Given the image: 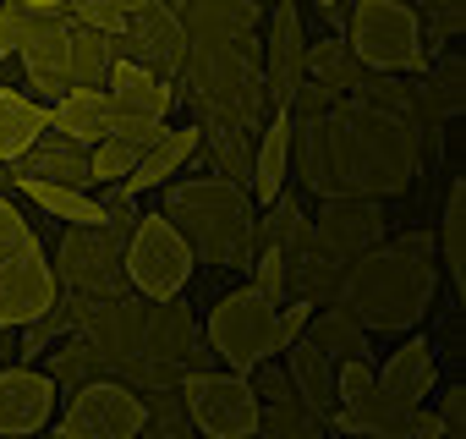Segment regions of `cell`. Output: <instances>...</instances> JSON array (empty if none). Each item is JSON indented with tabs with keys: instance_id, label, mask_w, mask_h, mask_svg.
I'll list each match as a JSON object with an SVG mask.
<instances>
[{
	"instance_id": "obj_1",
	"label": "cell",
	"mask_w": 466,
	"mask_h": 439,
	"mask_svg": "<svg viewBox=\"0 0 466 439\" xmlns=\"http://www.w3.org/2000/svg\"><path fill=\"white\" fill-rule=\"evenodd\" d=\"M291 159L319 192L395 198L422 176L417 127L362 94H340L324 116H291Z\"/></svg>"
},
{
	"instance_id": "obj_2",
	"label": "cell",
	"mask_w": 466,
	"mask_h": 439,
	"mask_svg": "<svg viewBox=\"0 0 466 439\" xmlns=\"http://www.w3.org/2000/svg\"><path fill=\"white\" fill-rule=\"evenodd\" d=\"M439 270H433V237L428 231H400L390 242L362 248L335 286V302L362 319L368 330H417L422 313L433 308Z\"/></svg>"
},
{
	"instance_id": "obj_3",
	"label": "cell",
	"mask_w": 466,
	"mask_h": 439,
	"mask_svg": "<svg viewBox=\"0 0 466 439\" xmlns=\"http://www.w3.org/2000/svg\"><path fill=\"white\" fill-rule=\"evenodd\" d=\"M170 226L181 231V242L192 248V259L214 264V270H237L253 259L258 237V209H253V192L248 181H230V176H187L165 192V209H159Z\"/></svg>"
},
{
	"instance_id": "obj_4",
	"label": "cell",
	"mask_w": 466,
	"mask_h": 439,
	"mask_svg": "<svg viewBox=\"0 0 466 439\" xmlns=\"http://www.w3.org/2000/svg\"><path fill=\"white\" fill-rule=\"evenodd\" d=\"M346 45L368 72H422V23L406 0H357Z\"/></svg>"
},
{
	"instance_id": "obj_5",
	"label": "cell",
	"mask_w": 466,
	"mask_h": 439,
	"mask_svg": "<svg viewBox=\"0 0 466 439\" xmlns=\"http://www.w3.org/2000/svg\"><path fill=\"white\" fill-rule=\"evenodd\" d=\"M181 401L198 434L208 439H253L258 434V395L248 373L230 368H187L181 373Z\"/></svg>"
},
{
	"instance_id": "obj_6",
	"label": "cell",
	"mask_w": 466,
	"mask_h": 439,
	"mask_svg": "<svg viewBox=\"0 0 466 439\" xmlns=\"http://www.w3.org/2000/svg\"><path fill=\"white\" fill-rule=\"evenodd\" d=\"M275 308L258 286H237L225 291L214 308H208V324H203V341L214 346L219 368L230 373H248L253 362L269 357V330H275Z\"/></svg>"
},
{
	"instance_id": "obj_7",
	"label": "cell",
	"mask_w": 466,
	"mask_h": 439,
	"mask_svg": "<svg viewBox=\"0 0 466 439\" xmlns=\"http://www.w3.org/2000/svg\"><path fill=\"white\" fill-rule=\"evenodd\" d=\"M192 248L165 214H137L127 231V281L137 297H176L192 281Z\"/></svg>"
},
{
	"instance_id": "obj_8",
	"label": "cell",
	"mask_w": 466,
	"mask_h": 439,
	"mask_svg": "<svg viewBox=\"0 0 466 439\" xmlns=\"http://www.w3.org/2000/svg\"><path fill=\"white\" fill-rule=\"evenodd\" d=\"M61 275L72 291L88 297H121L132 291L127 281V226H66L61 237Z\"/></svg>"
},
{
	"instance_id": "obj_9",
	"label": "cell",
	"mask_w": 466,
	"mask_h": 439,
	"mask_svg": "<svg viewBox=\"0 0 466 439\" xmlns=\"http://www.w3.org/2000/svg\"><path fill=\"white\" fill-rule=\"evenodd\" d=\"M143 428H148V406L116 373H99V379L77 384L72 406L61 417V439H137Z\"/></svg>"
},
{
	"instance_id": "obj_10",
	"label": "cell",
	"mask_w": 466,
	"mask_h": 439,
	"mask_svg": "<svg viewBox=\"0 0 466 439\" xmlns=\"http://www.w3.org/2000/svg\"><path fill=\"white\" fill-rule=\"evenodd\" d=\"M137 357H154V362H170V368H214V346L198 341V319L192 308L176 297H148L143 302V352Z\"/></svg>"
},
{
	"instance_id": "obj_11",
	"label": "cell",
	"mask_w": 466,
	"mask_h": 439,
	"mask_svg": "<svg viewBox=\"0 0 466 439\" xmlns=\"http://www.w3.org/2000/svg\"><path fill=\"white\" fill-rule=\"evenodd\" d=\"M264 88H269V110H286L297 83L308 77V28H302V6L297 0H275L264 17Z\"/></svg>"
},
{
	"instance_id": "obj_12",
	"label": "cell",
	"mask_w": 466,
	"mask_h": 439,
	"mask_svg": "<svg viewBox=\"0 0 466 439\" xmlns=\"http://www.w3.org/2000/svg\"><path fill=\"white\" fill-rule=\"evenodd\" d=\"M61 297V281L39 248H17L0 259V330H28L34 319L50 313Z\"/></svg>"
},
{
	"instance_id": "obj_13",
	"label": "cell",
	"mask_w": 466,
	"mask_h": 439,
	"mask_svg": "<svg viewBox=\"0 0 466 439\" xmlns=\"http://www.w3.org/2000/svg\"><path fill=\"white\" fill-rule=\"evenodd\" d=\"M313 231L329 242V253L340 264H351L362 248L384 242V209H379V198H362V192H324Z\"/></svg>"
},
{
	"instance_id": "obj_14",
	"label": "cell",
	"mask_w": 466,
	"mask_h": 439,
	"mask_svg": "<svg viewBox=\"0 0 466 439\" xmlns=\"http://www.w3.org/2000/svg\"><path fill=\"white\" fill-rule=\"evenodd\" d=\"M258 0H192L181 12L187 45H219V50H253L258 56Z\"/></svg>"
},
{
	"instance_id": "obj_15",
	"label": "cell",
	"mask_w": 466,
	"mask_h": 439,
	"mask_svg": "<svg viewBox=\"0 0 466 439\" xmlns=\"http://www.w3.org/2000/svg\"><path fill=\"white\" fill-rule=\"evenodd\" d=\"M61 384L45 368H0V434H39L56 412Z\"/></svg>"
},
{
	"instance_id": "obj_16",
	"label": "cell",
	"mask_w": 466,
	"mask_h": 439,
	"mask_svg": "<svg viewBox=\"0 0 466 439\" xmlns=\"http://www.w3.org/2000/svg\"><path fill=\"white\" fill-rule=\"evenodd\" d=\"M433 384H439V346L428 335H411L406 346H395V357L384 368H373V390L390 395L395 406L433 401Z\"/></svg>"
},
{
	"instance_id": "obj_17",
	"label": "cell",
	"mask_w": 466,
	"mask_h": 439,
	"mask_svg": "<svg viewBox=\"0 0 466 439\" xmlns=\"http://www.w3.org/2000/svg\"><path fill=\"white\" fill-rule=\"evenodd\" d=\"M280 253H286V291H291V297H302V302H324V297H329V302H335V286H340V270H346V264H340V259L329 253V242L313 231V220H308V226H302Z\"/></svg>"
},
{
	"instance_id": "obj_18",
	"label": "cell",
	"mask_w": 466,
	"mask_h": 439,
	"mask_svg": "<svg viewBox=\"0 0 466 439\" xmlns=\"http://www.w3.org/2000/svg\"><path fill=\"white\" fill-rule=\"evenodd\" d=\"M17 176H39V181H66V187H94L88 176V148L77 138H66L61 127H45L17 159H12V181Z\"/></svg>"
},
{
	"instance_id": "obj_19",
	"label": "cell",
	"mask_w": 466,
	"mask_h": 439,
	"mask_svg": "<svg viewBox=\"0 0 466 439\" xmlns=\"http://www.w3.org/2000/svg\"><path fill=\"white\" fill-rule=\"evenodd\" d=\"M192 154H198V121H192V127H165L154 143H143V148H137V165L127 170V181H121V187H127L132 198H143V192L165 187V181H170Z\"/></svg>"
},
{
	"instance_id": "obj_20",
	"label": "cell",
	"mask_w": 466,
	"mask_h": 439,
	"mask_svg": "<svg viewBox=\"0 0 466 439\" xmlns=\"http://www.w3.org/2000/svg\"><path fill=\"white\" fill-rule=\"evenodd\" d=\"M105 88H110V105L116 110H132V116H170V105H176V88H170V77H159L154 66H137V61H110V77H105Z\"/></svg>"
},
{
	"instance_id": "obj_21",
	"label": "cell",
	"mask_w": 466,
	"mask_h": 439,
	"mask_svg": "<svg viewBox=\"0 0 466 439\" xmlns=\"http://www.w3.org/2000/svg\"><path fill=\"white\" fill-rule=\"evenodd\" d=\"M50 116H56V127H61L66 138H77L83 148H94L99 138H110L116 105H110V88H105V83H99V88H88V83H72Z\"/></svg>"
},
{
	"instance_id": "obj_22",
	"label": "cell",
	"mask_w": 466,
	"mask_h": 439,
	"mask_svg": "<svg viewBox=\"0 0 466 439\" xmlns=\"http://www.w3.org/2000/svg\"><path fill=\"white\" fill-rule=\"evenodd\" d=\"M291 176V116L275 110L264 127H258V148H253V176H248V192L253 203H269Z\"/></svg>"
},
{
	"instance_id": "obj_23",
	"label": "cell",
	"mask_w": 466,
	"mask_h": 439,
	"mask_svg": "<svg viewBox=\"0 0 466 439\" xmlns=\"http://www.w3.org/2000/svg\"><path fill=\"white\" fill-rule=\"evenodd\" d=\"M45 127H56L50 105H39L34 94H23L12 83H0V165H12Z\"/></svg>"
},
{
	"instance_id": "obj_24",
	"label": "cell",
	"mask_w": 466,
	"mask_h": 439,
	"mask_svg": "<svg viewBox=\"0 0 466 439\" xmlns=\"http://www.w3.org/2000/svg\"><path fill=\"white\" fill-rule=\"evenodd\" d=\"M280 357H286L291 390H297V395H302V401H308V406L324 417V423H329V412H335V368H329V357H324V352H319L308 335H297V341H291Z\"/></svg>"
},
{
	"instance_id": "obj_25",
	"label": "cell",
	"mask_w": 466,
	"mask_h": 439,
	"mask_svg": "<svg viewBox=\"0 0 466 439\" xmlns=\"http://www.w3.org/2000/svg\"><path fill=\"white\" fill-rule=\"evenodd\" d=\"M406 412H411V406H395L390 395L368 390V395L335 406V412H329V428H340V434H362V439H406Z\"/></svg>"
},
{
	"instance_id": "obj_26",
	"label": "cell",
	"mask_w": 466,
	"mask_h": 439,
	"mask_svg": "<svg viewBox=\"0 0 466 439\" xmlns=\"http://www.w3.org/2000/svg\"><path fill=\"white\" fill-rule=\"evenodd\" d=\"M329 362H340V357H368L373 352V330L362 324V319H351L340 302H329V308H313V319H308V330H302Z\"/></svg>"
},
{
	"instance_id": "obj_27",
	"label": "cell",
	"mask_w": 466,
	"mask_h": 439,
	"mask_svg": "<svg viewBox=\"0 0 466 439\" xmlns=\"http://www.w3.org/2000/svg\"><path fill=\"white\" fill-rule=\"evenodd\" d=\"M17 187L50 214L61 226H110L105 220V203L88 198V187H66V181H39V176H17Z\"/></svg>"
},
{
	"instance_id": "obj_28",
	"label": "cell",
	"mask_w": 466,
	"mask_h": 439,
	"mask_svg": "<svg viewBox=\"0 0 466 439\" xmlns=\"http://www.w3.org/2000/svg\"><path fill=\"white\" fill-rule=\"evenodd\" d=\"M439 253L450 270V286L466 297V176H450L444 209H439Z\"/></svg>"
},
{
	"instance_id": "obj_29",
	"label": "cell",
	"mask_w": 466,
	"mask_h": 439,
	"mask_svg": "<svg viewBox=\"0 0 466 439\" xmlns=\"http://www.w3.org/2000/svg\"><path fill=\"white\" fill-rule=\"evenodd\" d=\"M110 61H116L110 34L72 23V39H66V83H88V88H99V83L110 77Z\"/></svg>"
},
{
	"instance_id": "obj_30",
	"label": "cell",
	"mask_w": 466,
	"mask_h": 439,
	"mask_svg": "<svg viewBox=\"0 0 466 439\" xmlns=\"http://www.w3.org/2000/svg\"><path fill=\"white\" fill-rule=\"evenodd\" d=\"M308 77H319L335 94H357L362 77H368V66L351 56L346 39H324V45H308Z\"/></svg>"
},
{
	"instance_id": "obj_31",
	"label": "cell",
	"mask_w": 466,
	"mask_h": 439,
	"mask_svg": "<svg viewBox=\"0 0 466 439\" xmlns=\"http://www.w3.org/2000/svg\"><path fill=\"white\" fill-rule=\"evenodd\" d=\"M258 434H269V439H319L324 434V417L291 390L280 401H258Z\"/></svg>"
},
{
	"instance_id": "obj_32",
	"label": "cell",
	"mask_w": 466,
	"mask_h": 439,
	"mask_svg": "<svg viewBox=\"0 0 466 439\" xmlns=\"http://www.w3.org/2000/svg\"><path fill=\"white\" fill-rule=\"evenodd\" d=\"M45 373H50L56 384H66V390H77V384H88V379L110 373V362H105L83 335H72V341H61L56 352H45Z\"/></svg>"
},
{
	"instance_id": "obj_33",
	"label": "cell",
	"mask_w": 466,
	"mask_h": 439,
	"mask_svg": "<svg viewBox=\"0 0 466 439\" xmlns=\"http://www.w3.org/2000/svg\"><path fill=\"white\" fill-rule=\"evenodd\" d=\"M137 165V143H127V138H99L94 148H88V176H94V187H105V181H127V170Z\"/></svg>"
},
{
	"instance_id": "obj_34",
	"label": "cell",
	"mask_w": 466,
	"mask_h": 439,
	"mask_svg": "<svg viewBox=\"0 0 466 439\" xmlns=\"http://www.w3.org/2000/svg\"><path fill=\"white\" fill-rule=\"evenodd\" d=\"M253 253H258V259H248V264H253V275H258L253 286H258L269 302H286V297H291V291H286V253H280V248H269V242H264V248H253Z\"/></svg>"
},
{
	"instance_id": "obj_35",
	"label": "cell",
	"mask_w": 466,
	"mask_h": 439,
	"mask_svg": "<svg viewBox=\"0 0 466 439\" xmlns=\"http://www.w3.org/2000/svg\"><path fill=\"white\" fill-rule=\"evenodd\" d=\"M368 390H373V362L368 357H340V368H335V406H346V401H357Z\"/></svg>"
},
{
	"instance_id": "obj_36",
	"label": "cell",
	"mask_w": 466,
	"mask_h": 439,
	"mask_svg": "<svg viewBox=\"0 0 466 439\" xmlns=\"http://www.w3.org/2000/svg\"><path fill=\"white\" fill-rule=\"evenodd\" d=\"M17 248H39V237H34L28 220H23V209L12 198H0V259L17 253Z\"/></svg>"
},
{
	"instance_id": "obj_37",
	"label": "cell",
	"mask_w": 466,
	"mask_h": 439,
	"mask_svg": "<svg viewBox=\"0 0 466 439\" xmlns=\"http://www.w3.org/2000/svg\"><path fill=\"white\" fill-rule=\"evenodd\" d=\"M439 439H466V390L461 384H450L444 395H439Z\"/></svg>"
},
{
	"instance_id": "obj_38",
	"label": "cell",
	"mask_w": 466,
	"mask_h": 439,
	"mask_svg": "<svg viewBox=\"0 0 466 439\" xmlns=\"http://www.w3.org/2000/svg\"><path fill=\"white\" fill-rule=\"evenodd\" d=\"M110 132L143 148V143H154V138L165 132V121H159V116H132V110H116V121H110Z\"/></svg>"
},
{
	"instance_id": "obj_39",
	"label": "cell",
	"mask_w": 466,
	"mask_h": 439,
	"mask_svg": "<svg viewBox=\"0 0 466 439\" xmlns=\"http://www.w3.org/2000/svg\"><path fill=\"white\" fill-rule=\"evenodd\" d=\"M66 88H72V83H66V77H56V72H28V94H34L39 105H50V110L61 105V94H66Z\"/></svg>"
},
{
	"instance_id": "obj_40",
	"label": "cell",
	"mask_w": 466,
	"mask_h": 439,
	"mask_svg": "<svg viewBox=\"0 0 466 439\" xmlns=\"http://www.w3.org/2000/svg\"><path fill=\"white\" fill-rule=\"evenodd\" d=\"M110 6H116L121 17H132V12H143V6H148V0H110Z\"/></svg>"
},
{
	"instance_id": "obj_41",
	"label": "cell",
	"mask_w": 466,
	"mask_h": 439,
	"mask_svg": "<svg viewBox=\"0 0 466 439\" xmlns=\"http://www.w3.org/2000/svg\"><path fill=\"white\" fill-rule=\"evenodd\" d=\"M28 6H39V12H66V0H28Z\"/></svg>"
},
{
	"instance_id": "obj_42",
	"label": "cell",
	"mask_w": 466,
	"mask_h": 439,
	"mask_svg": "<svg viewBox=\"0 0 466 439\" xmlns=\"http://www.w3.org/2000/svg\"><path fill=\"white\" fill-rule=\"evenodd\" d=\"M313 6H340V0H313Z\"/></svg>"
},
{
	"instance_id": "obj_43",
	"label": "cell",
	"mask_w": 466,
	"mask_h": 439,
	"mask_svg": "<svg viewBox=\"0 0 466 439\" xmlns=\"http://www.w3.org/2000/svg\"><path fill=\"white\" fill-rule=\"evenodd\" d=\"M0 357H6V330H0Z\"/></svg>"
}]
</instances>
